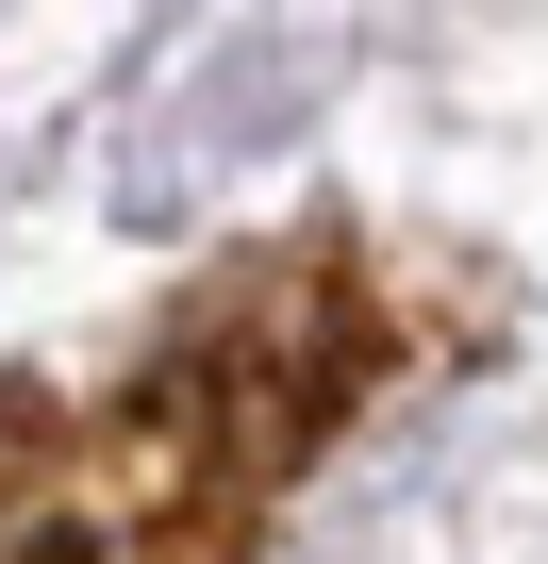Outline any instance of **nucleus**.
Returning a JSON list of instances; mask_svg holds the SVG:
<instances>
[{
    "mask_svg": "<svg viewBox=\"0 0 548 564\" xmlns=\"http://www.w3.org/2000/svg\"><path fill=\"white\" fill-rule=\"evenodd\" d=\"M166 382L200 399L216 465H233V481H266V465H300V448L333 432V399L366 382V316H350V282H333L316 249H266V265H233L216 300L183 316Z\"/></svg>",
    "mask_w": 548,
    "mask_h": 564,
    "instance_id": "obj_1",
    "label": "nucleus"
}]
</instances>
